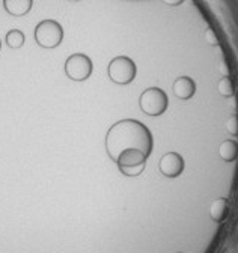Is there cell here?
Segmentation results:
<instances>
[{
    "label": "cell",
    "instance_id": "17",
    "mask_svg": "<svg viewBox=\"0 0 238 253\" xmlns=\"http://www.w3.org/2000/svg\"><path fill=\"white\" fill-rule=\"evenodd\" d=\"M161 2L169 5V6H178V5H181L184 0H161Z\"/></svg>",
    "mask_w": 238,
    "mask_h": 253
},
{
    "label": "cell",
    "instance_id": "9",
    "mask_svg": "<svg viewBox=\"0 0 238 253\" xmlns=\"http://www.w3.org/2000/svg\"><path fill=\"white\" fill-rule=\"evenodd\" d=\"M34 0H3V8L14 17H23L32 9Z\"/></svg>",
    "mask_w": 238,
    "mask_h": 253
},
{
    "label": "cell",
    "instance_id": "15",
    "mask_svg": "<svg viewBox=\"0 0 238 253\" xmlns=\"http://www.w3.org/2000/svg\"><path fill=\"white\" fill-rule=\"evenodd\" d=\"M143 169H145V165H139V166H133V168H121L119 170L127 176H137L143 172Z\"/></svg>",
    "mask_w": 238,
    "mask_h": 253
},
{
    "label": "cell",
    "instance_id": "18",
    "mask_svg": "<svg viewBox=\"0 0 238 253\" xmlns=\"http://www.w3.org/2000/svg\"><path fill=\"white\" fill-rule=\"evenodd\" d=\"M68 2H80V0H68Z\"/></svg>",
    "mask_w": 238,
    "mask_h": 253
},
{
    "label": "cell",
    "instance_id": "2",
    "mask_svg": "<svg viewBox=\"0 0 238 253\" xmlns=\"http://www.w3.org/2000/svg\"><path fill=\"white\" fill-rule=\"evenodd\" d=\"M109 77L116 84H128L136 79L137 67L136 63L127 56H118L112 59L107 67Z\"/></svg>",
    "mask_w": 238,
    "mask_h": 253
},
{
    "label": "cell",
    "instance_id": "16",
    "mask_svg": "<svg viewBox=\"0 0 238 253\" xmlns=\"http://www.w3.org/2000/svg\"><path fill=\"white\" fill-rule=\"evenodd\" d=\"M205 37H206V40L210 41L211 44H217V38L214 37V34H213V30H206V34H205Z\"/></svg>",
    "mask_w": 238,
    "mask_h": 253
},
{
    "label": "cell",
    "instance_id": "7",
    "mask_svg": "<svg viewBox=\"0 0 238 253\" xmlns=\"http://www.w3.org/2000/svg\"><path fill=\"white\" fill-rule=\"evenodd\" d=\"M196 92V83L184 76V77H178L175 82H173V93L176 98L180 100H190Z\"/></svg>",
    "mask_w": 238,
    "mask_h": 253
},
{
    "label": "cell",
    "instance_id": "19",
    "mask_svg": "<svg viewBox=\"0 0 238 253\" xmlns=\"http://www.w3.org/2000/svg\"><path fill=\"white\" fill-rule=\"evenodd\" d=\"M0 48H2V42H0Z\"/></svg>",
    "mask_w": 238,
    "mask_h": 253
},
{
    "label": "cell",
    "instance_id": "6",
    "mask_svg": "<svg viewBox=\"0 0 238 253\" xmlns=\"http://www.w3.org/2000/svg\"><path fill=\"white\" fill-rule=\"evenodd\" d=\"M160 172L167 178H176L184 170V158L178 152H167L160 158Z\"/></svg>",
    "mask_w": 238,
    "mask_h": 253
},
{
    "label": "cell",
    "instance_id": "20",
    "mask_svg": "<svg viewBox=\"0 0 238 253\" xmlns=\"http://www.w3.org/2000/svg\"><path fill=\"white\" fill-rule=\"evenodd\" d=\"M176 253H180V252H176Z\"/></svg>",
    "mask_w": 238,
    "mask_h": 253
},
{
    "label": "cell",
    "instance_id": "5",
    "mask_svg": "<svg viewBox=\"0 0 238 253\" xmlns=\"http://www.w3.org/2000/svg\"><path fill=\"white\" fill-rule=\"evenodd\" d=\"M92 60L83 53L71 54L65 62V74L74 82H84L92 74Z\"/></svg>",
    "mask_w": 238,
    "mask_h": 253
},
{
    "label": "cell",
    "instance_id": "13",
    "mask_svg": "<svg viewBox=\"0 0 238 253\" xmlns=\"http://www.w3.org/2000/svg\"><path fill=\"white\" fill-rule=\"evenodd\" d=\"M217 89H219V93L222 95V97L229 98V97H232V95H234V84H232L231 79H228V77H223L219 82Z\"/></svg>",
    "mask_w": 238,
    "mask_h": 253
},
{
    "label": "cell",
    "instance_id": "3",
    "mask_svg": "<svg viewBox=\"0 0 238 253\" xmlns=\"http://www.w3.org/2000/svg\"><path fill=\"white\" fill-rule=\"evenodd\" d=\"M64 40V29L54 20H44L35 27V41L42 48H54Z\"/></svg>",
    "mask_w": 238,
    "mask_h": 253
},
{
    "label": "cell",
    "instance_id": "10",
    "mask_svg": "<svg viewBox=\"0 0 238 253\" xmlns=\"http://www.w3.org/2000/svg\"><path fill=\"white\" fill-rule=\"evenodd\" d=\"M219 155L225 162H234L238 155V145L235 140H225L220 143L219 148Z\"/></svg>",
    "mask_w": 238,
    "mask_h": 253
},
{
    "label": "cell",
    "instance_id": "12",
    "mask_svg": "<svg viewBox=\"0 0 238 253\" xmlns=\"http://www.w3.org/2000/svg\"><path fill=\"white\" fill-rule=\"evenodd\" d=\"M6 44L11 48H21L24 44V34L18 29H12L6 34Z\"/></svg>",
    "mask_w": 238,
    "mask_h": 253
},
{
    "label": "cell",
    "instance_id": "1",
    "mask_svg": "<svg viewBox=\"0 0 238 253\" xmlns=\"http://www.w3.org/2000/svg\"><path fill=\"white\" fill-rule=\"evenodd\" d=\"M128 149H137L145 155H150L153 151L151 131L136 119H124L113 124L106 136V151L115 163L118 157Z\"/></svg>",
    "mask_w": 238,
    "mask_h": 253
},
{
    "label": "cell",
    "instance_id": "11",
    "mask_svg": "<svg viewBox=\"0 0 238 253\" xmlns=\"http://www.w3.org/2000/svg\"><path fill=\"white\" fill-rule=\"evenodd\" d=\"M228 214V201L220 198L214 199L210 205V215L214 221H222Z\"/></svg>",
    "mask_w": 238,
    "mask_h": 253
},
{
    "label": "cell",
    "instance_id": "8",
    "mask_svg": "<svg viewBox=\"0 0 238 253\" xmlns=\"http://www.w3.org/2000/svg\"><path fill=\"white\" fill-rule=\"evenodd\" d=\"M148 155H145L143 152L137 151V149H128L124 151L121 155L118 157L116 165L118 168H133V166H139V165H145L146 163Z\"/></svg>",
    "mask_w": 238,
    "mask_h": 253
},
{
    "label": "cell",
    "instance_id": "4",
    "mask_svg": "<svg viewBox=\"0 0 238 253\" xmlns=\"http://www.w3.org/2000/svg\"><path fill=\"white\" fill-rule=\"evenodd\" d=\"M167 95L160 87H148L142 92L139 106L143 113L150 116H160L167 109Z\"/></svg>",
    "mask_w": 238,
    "mask_h": 253
},
{
    "label": "cell",
    "instance_id": "14",
    "mask_svg": "<svg viewBox=\"0 0 238 253\" xmlns=\"http://www.w3.org/2000/svg\"><path fill=\"white\" fill-rule=\"evenodd\" d=\"M226 130L229 134L237 136L238 134V118L235 115H232L228 121H226Z\"/></svg>",
    "mask_w": 238,
    "mask_h": 253
}]
</instances>
